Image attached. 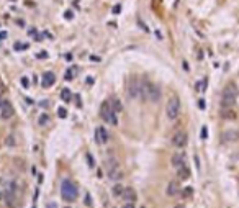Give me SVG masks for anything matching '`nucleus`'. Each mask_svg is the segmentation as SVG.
I'll return each mask as SVG.
<instances>
[{
    "label": "nucleus",
    "mask_w": 239,
    "mask_h": 208,
    "mask_svg": "<svg viewBox=\"0 0 239 208\" xmlns=\"http://www.w3.org/2000/svg\"><path fill=\"white\" fill-rule=\"evenodd\" d=\"M13 164H15V166H17L20 170H25V169H26V164H25V161H23L21 157H15V159H13Z\"/></svg>",
    "instance_id": "a211bd4d"
},
{
    "label": "nucleus",
    "mask_w": 239,
    "mask_h": 208,
    "mask_svg": "<svg viewBox=\"0 0 239 208\" xmlns=\"http://www.w3.org/2000/svg\"><path fill=\"white\" fill-rule=\"evenodd\" d=\"M66 80H72V69H69L66 72Z\"/></svg>",
    "instance_id": "c85d7f7f"
},
{
    "label": "nucleus",
    "mask_w": 239,
    "mask_h": 208,
    "mask_svg": "<svg viewBox=\"0 0 239 208\" xmlns=\"http://www.w3.org/2000/svg\"><path fill=\"white\" fill-rule=\"evenodd\" d=\"M3 38H7V33H5V31L0 33V39H3Z\"/></svg>",
    "instance_id": "f704fd0d"
},
{
    "label": "nucleus",
    "mask_w": 239,
    "mask_h": 208,
    "mask_svg": "<svg viewBox=\"0 0 239 208\" xmlns=\"http://www.w3.org/2000/svg\"><path fill=\"white\" fill-rule=\"evenodd\" d=\"M64 208H69V207H64Z\"/></svg>",
    "instance_id": "58836bf2"
},
{
    "label": "nucleus",
    "mask_w": 239,
    "mask_h": 208,
    "mask_svg": "<svg viewBox=\"0 0 239 208\" xmlns=\"http://www.w3.org/2000/svg\"><path fill=\"white\" fill-rule=\"evenodd\" d=\"M87 161H88V166H90V167H93V166H95V161L92 159V156H90V154H87Z\"/></svg>",
    "instance_id": "bb28decb"
},
{
    "label": "nucleus",
    "mask_w": 239,
    "mask_h": 208,
    "mask_svg": "<svg viewBox=\"0 0 239 208\" xmlns=\"http://www.w3.org/2000/svg\"><path fill=\"white\" fill-rule=\"evenodd\" d=\"M200 108H201V110L205 108V102H203V100H200Z\"/></svg>",
    "instance_id": "72a5a7b5"
},
{
    "label": "nucleus",
    "mask_w": 239,
    "mask_h": 208,
    "mask_svg": "<svg viewBox=\"0 0 239 208\" xmlns=\"http://www.w3.org/2000/svg\"><path fill=\"white\" fill-rule=\"evenodd\" d=\"M143 98H147L149 102L157 103L160 100V89L153 82H141V93Z\"/></svg>",
    "instance_id": "f03ea898"
},
{
    "label": "nucleus",
    "mask_w": 239,
    "mask_h": 208,
    "mask_svg": "<svg viewBox=\"0 0 239 208\" xmlns=\"http://www.w3.org/2000/svg\"><path fill=\"white\" fill-rule=\"evenodd\" d=\"M108 131L103 128V126H98L97 128V131H95V139H97V143L98 144H106V141H108Z\"/></svg>",
    "instance_id": "9d476101"
},
{
    "label": "nucleus",
    "mask_w": 239,
    "mask_h": 208,
    "mask_svg": "<svg viewBox=\"0 0 239 208\" xmlns=\"http://www.w3.org/2000/svg\"><path fill=\"white\" fill-rule=\"evenodd\" d=\"M170 164H172L174 167H177L179 169L180 166H184L185 164V154H174L172 157H170Z\"/></svg>",
    "instance_id": "ddd939ff"
},
{
    "label": "nucleus",
    "mask_w": 239,
    "mask_h": 208,
    "mask_svg": "<svg viewBox=\"0 0 239 208\" xmlns=\"http://www.w3.org/2000/svg\"><path fill=\"white\" fill-rule=\"evenodd\" d=\"M48 208H57V205L53 203V202H49V203H48Z\"/></svg>",
    "instance_id": "473e14b6"
},
{
    "label": "nucleus",
    "mask_w": 239,
    "mask_h": 208,
    "mask_svg": "<svg viewBox=\"0 0 239 208\" xmlns=\"http://www.w3.org/2000/svg\"><path fill=\"white\" fill-rule=\"evenodd\" d=\"M123 208H136V207H134V202H125Z\"/></svg>",
    "instance_id": "cd10ccee"
},
{
    "label": "nucleus",
    "mask_w": 239,
    "mask_h": 208,
    "mask_svg": "<svg viewBox=\"0 0 239 208\" xmlns=\"http://www.w3.org/2000/svg\"><path fill=\"white\" fill-rule=\"evenodd\" d=\"M118 10H120V5H116V7H115V10H113V12H115V15H118Z\"/></svg>",
    "instance_id": "c9c22d12"
},
{
    "label": "nucleus",
    "mask_w": 239,
    "mask_h": 208,
    "mask_svg": "<svg viewBox=\"0 0 239 208\" xmlns=\"http://www.w3.org/2000/svg\"><path fill=\"white\" fill-rule=\"evenodd\" d=\"M121 198H123V202H136V192L131 187H128V189L123 190Z\"/></svg>",
    "instance_id": "f8f14e48"
},
{
    "label": "nucleus",
    "mask_w": 239,
    "mask_h": 208,
    "mask_svg": "<svg viewBox=\"0 0 239 208\" xmlns=\"http://www.w3.org/2000/svg\"><path fill=\"white\" fill-rule=\"evenodd\" d=\"M221 118H223V120H228V121H232V120L238 118V113L232 110V108H223V110H221Z\"/></svg>",
    "instance_id": "4468645a"
},
{
    "label": "nucleus",
    "mask_w": 239,
    "mask_h": 208,
    "mask_svg": "<svg viewBox=\"0 0 239 208\" xmlns=\"http://www.w3.org/2000/svg\"><path fill=\"white\" fill-rule=\"evenodd\" d=\"M223 139L226 143H234L239 139V131L238 130H226L224 134H223Z\"/></svg>",
    "instance_id": "9b49d317"
},
{
    "label": "nucleus",
    "mask_w": 239,
    "mask_h": 208,
    "mask_svg": "<svg viewBox=\"0 0 239 208\" xmlns=\"http://www.w3.org/2000/svg\"><path fill=\"white\" fill-rule=\"evenodd\" d=\"M187 141H188V136H187V133L185 131H175L174 133V136H172V144L175 146V148H184L187 144Z\"/></svg>",
    "instance_id": "6e6552de"
},
{
    "label": "nucleus",
    "mask_w": 239,
    "mask_h": 208,
    "mask_svg": "<svg viewBox=\"0 0 239 208\" xmlns=\"http://www.w3.org/2000/svg\"><path fill=\"white\" fill-rule=\"evenodd\" d=\"M175 208H184V207H182V205H177V207H175Z\"/></svg>",
    "instance_id": "4c0bfd02"
},
{
    "label": "nucleus",
    "mask_w": 239,
    "mask_h": 208,
    "mask_svg": "<svg viewBox=\"0 0 239 208\" xmlns=\"http://www.w3.org/2000/svg\"><path fill=\"white\" fill-rule=\"evenodd\" d=\"M38 123H40L41 126H46V125L49 123V117H48V115H41L40 120H38Z\"/></svg>",
    "instance_id": "5701e85b"
},
{
    "label": "nucleus",
    "mask_w": 239,
    "mask_h": 208,
    "mask_svg": "<svg viewBox=\"0 0 239 208\" xmlns=\"http://www.w3.org/2000/svg\"><path fill=\"white\" fill-rule=\"evenodd\" d=\"M100 115L102 118L105 120L106 123L113 125V126H116L118 125V120H116V111L113 110V107L110 102H103L102 107H100Z\"/></svg>",
    "instance_id": "7ed1b4c3"
},
{
    "label": "nucleus",
    "mask_w": 239,
    "mask_h": 208,
    "mask_svg": "<svg viewBox=\"0 0 239 208\" xmlns=\"http://www.w3.org/2000/svg\"><path fill=\"white\" fill-rule=\"evenodd\" d=\"M123 190H125V189H123V185H121V183H116V185L113 187V195L120 198V197L123 195Z\"/></svg>",
    "instance_id": "412c9836"
},
{
    "label": "nucleus",
    "mask_w": 239,
    "mask_h": 208,
    "mask_svg": "<svg viewBox=\"0 0 239 208\" xmlns=\"http://www.w3.org/2000/svg\"><path fill=\"white\" fill-rule=\"evenodd\" d=\"M201 138H203V139L206 138V126H203V128H201Z\"/></svg>",
    "instance_id": "7c9ffc66"
},
{
    "label": "nucleus",
    "mask_w": 239,
    "mask_h": 208,
    "mask_svg": "<svg viewBox=\"0 0 239 208\" xmlns=\"http://www.w3.org/2000/svg\"><path fill=\"white\" fill-rule=\"evenodd\" d=\"M106 176L110 177L112 180H120V179L123 177V172H121V169H120V166H116V167H113V169L106 170Z\"/></svg>",
    "instance_id": "2eb2a0df"
},
{
    "label": "nucleus",
    "mask_w": 239,
    "mask_h": 208,
    "mask_svg": "<svg viewBox=\"0 0 239 208\" xmlns=\"http://www.w3.org/2000/svg\"><path fill=\"white\" fill-rule=\"evenodd\" d=\"M2 198H3V193H2V192H0V200H2Z\"/></svg>",
    "instance_id": "e433bc0d"
},
{
    "label": "nucleus",
    "mask_w": 239,
    "mask_h": 208,
    "mask_svg": "<svg viewBox=\"0 0 239 208\" xmlns=\"http://www.w3.org/2000/svg\"><path fill=\"white\" fill-rule=\"evenodd\" d=\"M177 176H179V179H182V180H187V179L190 177V167H188L187 164L180 166L179 170H177Z\"/></svg>",
    "instance_id": "dca6fc26"
},
{
    "label": "nucleus",
    "mask_w": 239,
    "mask_h": 208,
    "mask_svg": "<svg viewBox=\"0 0 239 208\" xmlns=\"http://www.w3.org/2000/svg\"><path fill=\"white\" fill-rule=\"evenodd\" d=\"M238 85L234 82H228L223 89V93H221V105L223 108H232L234 103H236V98H238Z\"/></svg>",
    "instance_id": "f257e3e1"
},
{
    "label": "nucleus",
    "mask_w": 239,
    "mask_h": 208,
    "mask_svg": "<svg viewBox=\"0 0 239 208\" xmlns=\"http://www.w3.org/2000/svg\"><path fill=\"white\" fill-rule=\"evenodd\" d=\"M15 115V108L13 105L10 103V100H2L0 102V117L2 120H10Z\"/></svg>",
    "instance_id": "423d86ee"
},
{
    "label": "nucleus",
    "mask_w": 239,
    "mask_h": 208,
    "mask_svg": "<svg viewBox=\"0 0 239 208\" xmlns=\"http://www.w3.org/2000/svg\"><path fill=\"white\" fill-rule=\"evenodd\" d=\"M85 203L87 205H92V202H90V195H88V193L85 195Z\"/></svg>",
    "instance_id": "2f4dec72"
},
{
    "label": "nucleus",
    "mask_w": 239,
    "mask_h": 208,
    "mask_svg": "<svg viewBox=\"0 0 239 208\" xmlns=\"http://www.w3.org/2000/svg\"><path fill=\"white\" fill-rule=\"evenodd\" d=\"M61 98L64 100V102H71V98H72V93L69 89H64V90L61 92Z\"/></svg>",
    "instance_id": "aec40b11"
},
{
    "label": "nucleus",
    "mask_w": 239,
    "mask_h": 208,
    "mask_svg": "<svg viewBox=\"0 0 239 208\" xmlns=\"http://www.w3.org/2000/svg\"><path fill=\"white\" fill-rule=\"evenodd\" d=\"M110 103H112L113 110L116 111V113H118V111H121V110H123V107H121V102H120L118 98H112V102H110Z\"/></svg>",
    "instance_id": "6ab92c4d"
},
{
    "label": "nucleus",
    "mask_w": 239,
    "mask_h": 208,
    "mask_svg": "<svg viewBox=\"0 0 239 208\" xmlns=\"http://www.w3.org/2000/svg\"><path fill=\"white\" fill-rule=\"evenodd\" d=\"M57 115H59V118H66L67 117V110L64 108V107H59V108H57Z\"/></svg>",
    "instance_id": "b1692460"
},
{
    "label": "nucleus",
    "mask_w": 239,
    "mask_h": 208,
    "mask_svg": "<svg viewBox=\"0 0 239 208\" xmlns=\"http://www.w3.org/2000/svg\"><path fill=\"white\" fill-rule=\"evenodd\" d=\"M21 85H23L25 89L30 87V80H28V77H21Z\"/></svg>",
    "instance_id": "a878e982"
},
{
    "label": "nucleus",
    "mask_w": 239,
    "mask_h": 208,
    "mask_svg": "<svg viewBox=\"0 0 239 208\" xmlns=\"http://www.w3.org/2000/svg\"><path fill=\"white\" fill-rule=\"evenodd\" d=\"M54 82H56V76H54V72H44L43 74V77H41V85L44 87V89H49V87H53Z\"/></svg>",
    "instance_id": "1a4fd4ad"
},
{
    "label": "nucleus",
    "mask_w": 239,
    "mask_h": 208,
    "mask_svg": "<svg viewBox=\"0 0 239 208\" xmlns=\"http://www.w3.org/2000/svg\"><path fill=\"white\" fill-rule=\"evenodd\" d=\"M166 113L169 120H177L180 115V98L177 95H172L166 105Z\"/></svg>",
    "instance_id": "20e7f679"
},
{
    "label": "nucleus",
    "mask_w": 239,
    "mask_h": 208,
    "mask_svg": "<svg viewBox=\"0 0 239 208\" xmlns=\"http://www.w3.org/2000/svg\"><path fill=\"white\" fill-rule=\"evenodd\" d=\"M5 144H7L8 148H13L15 144H17V139H15V136H13V134H8V136H7V139H5Z\"/></svg>",
    "instance_id": "4be33fe9"
},
{
    "label": "nucleus",
    "mask_w": 239,
    "mask_h": 208,
    "mask_svg": "<svg viewBox=\"0 0 239 208\" xmlns=\"http://www.w3.org/2000/svg\"><path fill=\"white\" fill-rule=\"evenodd\" d=\"M61 197L66 202H74L77 198V187L74 185V182L71 180H64L61 185Z\"/></svg>",
    "instance_id": "39448f33"
},
{
    "label": "nucleus",
    "mask_w": 239,
    "mask_h": 208,
    "mask_svg": "<svg viewBox=\"0 0 239 208\" xmlns=\"http://www.w3.org/2000/svg\"><path fill=\"white\" fill-rule=\"evenodd\" d=\"M3 90H5V84H3V80L0 79V93H2Z\"/></svg>",
    "instance_id": "c756f323"
},
{
    "label": "nucleus",
    "mask_w": 239,
    "mask_h": 208,
    "mask_svg": "<svg viewBox=\"0 0 239 208\" xmlns=\"http://www.w3.org/2000/svg\"><path fill=\"white\" fill-rule=\"evenodd\" d=\"M192 193H193V190L190 189V187H187V189L184 190V192H182V195H184V197H190Z\"/></svg>",
    "instance_id": "393cba45"
},
{
    "label": "nucleus",
    "mask_w": 239,
    "mask_h": 208,
    "mask_svg": "<svg viewBox=\"0 0 239 208\" xmlns=\"http://www.w3.org/2000/svg\"><path fill=\"white\" fill-rule=\"evenodd\" d=\"M128 93H129L131 98L139 97V93H141V80L139 79L133 77L129 80V84H128Z\"/></svg>",
    "instance_id": "0eeeda50"
},
{
    "label": "nucleus",
    "mask_w": 239,
    "mask_h": 208,
    "mask_svg": "<svg viewBox=\"0 0 239 208\" xmlns=\"http://www.w3.org/2000/svg\"><path fill=\"white\" fill-rule=\"evenodd\" d=\"M166 193L169 197H175L177 193H180V189H179V183L177 182H170L169 185H167V189H166Z\"/></svg>",
    "instance_id": "f3484780"
}]
</instances>
